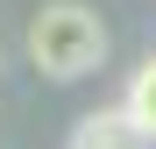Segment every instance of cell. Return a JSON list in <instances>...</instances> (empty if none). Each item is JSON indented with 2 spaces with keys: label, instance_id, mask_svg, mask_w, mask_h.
I'll return each mask as SVG.
<instances>
[{
  "label": "cell",
  "instance_id": "1",
  "mask_svg": "<svg viewBox=\"0 0 156 149\" xmlns=\"http://www.w3.org/2000/svg\"><path fill=\"white\" fill-rule=\"evenodd\" d=\"M29 64L43 78H57V85L92 78L107 64V21L85 0H50V7H36V21H29Z\"/></svg>",
  "mask_w": 156,
  "mask_h": 149
},
{
  "label": "cell",
  "instance_id": "3",
  "mask_svg": "<svg viewBox=\"0 0 156 149\" xmlns=\"http://www.w3.org/2000/svg\"><path fill=\"white\" fill-rule=\"evenodd\" d=\"M121 107H128V121L156 142V57L135 64V78H128V99H121Z\"/></svg>",
  "mask_w": 156,
  "mask_h": 149
},
{
  "label": "cell",
  "instance_id": "2",
  "mask_svg": "<svg viewBox=\"0 0 156 149\" xmlns=\"http://www.w3.org/2000/svg\"><path fill=\"white\" fill-rule=\"evenodd\" d=\"M71 149H156V142L128 121V107H92V114L71 128Z\"/></svg>",
  "mask_w": 156,
  "mask_h": 149
}]
</instances>
